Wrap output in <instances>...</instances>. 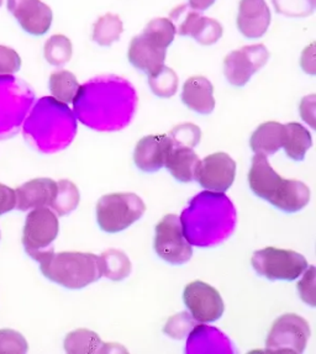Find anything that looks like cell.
<instances>
[{"label": "cell", "mask_w": 316, "mask_h": 354, "mask_svg": "<svg viewBox=\"0 0 316 354\" xmlns=\"http://www.w3.org/2000/svg\"><path fill=\"white\" fill-rule=\"evenodd\" d=\"M248 184L253 194L284 212H300L310 201L309 187L300 180L283 179L272 168L265 154L253 156Z\"/></svg>", "instance_id": "obj_1"}, {"label": "cell", "mask_w": 316, "mask_h": 354, "mask_svg": "<svg viewBox=\"0 0 316 354\" xmlns=\"http://www.w3.org/2000/svg\"><path fill=\"white\" fill-rule=\"evenodd\" d=\"M220 193H201L190 201L189 207L184 210L180 217L185 239L190 245L207 246L224 239L225 234L234 226L235 214H226L219 217V214L234 209L229 199L221 207L216 206Z\"/></svg>", "instance_id": "obj_2"}, {"label": "cell", "mask_w": 316, "mask_h": 354, "mask_svg": "<svg viewBox=\"0 0 316 354\" xmlns=\"http://www.w3.org/2000/svg\"><path fill=\"white\" fill-rule=\"evenodd\" d=\"M32 259L40 263L47 279L67 289H83L102 278L99 256L86 252H59L53 248L37 252Z\"/></svg>", "instance_id": "obj_3"}, {"label": "cell", "mask_w": 316, "mask_h": 354, "mask_svg": "<svg viewBox=\"0 0 316 354\" xmlns=\"http://www.w3.org/2000/svg\"><path fill=\"white\" fill-rule=\"evenodd\" d=\"M146 212V204L135 193H111L97 203L99 227L108 234H118L140 220Z\"/></svg>", "instance_id": "obj_4"}, {"label": "cell", "mask_w": 316, "mask_h": 354, "mask_svg": "<svg viewBox=\"0 0 316 354\" xmlns=\"http://www.w3.org/2000/svg\"><path fill=\"white\" fill-rule=\"evenodd\" d=\"M251 263L256 273L270 280L292 281L309 267L306 258L298 252L277 247H266L252 254Z\"/></svg>", "instance_id": "obj_5"}, {"label": "cell", "mask_w": 316, "mask_h": 354, "mask_svg": "<svg viewBox=\"0 0 316 354\" xmlns=\"http://www.w3.org/2000/svg\"><path fill=\"white\" fill-rule=\"evenodd\" d=\"M311 331L309 322L297 314H284L270 327L266 339L268 353L300 354L304 352Z\"/></svg>", "instance_id": "obj_6"}, {"label": "cell", "mask_w": 316, "mask_h": 354, "mask_svg": "<svg viewBox=\"0 0 316 354\" xmlns=\"http://www.w3.org/2000/svg\"><path fill=\"white\" fill-rule=\"evenodd\" d=\"M155 251L169 264L179 266L189 262L193 247L184 236L178 215L168 214L156 225Z\"/></svg>", "instance_id": "obj_7"}, {"label": "cell", "mask_w": 316, "mask_h": 354, "mask_svg": "<svg viewBox=\"0 0 316 354\" xmlns=\"http://www.w3.org/2000/svg\"><path fill=\"white\" fill-rule=\"evenodd\" d=\"M59 231L58 217L48 207H36L30 212L23 231V245L25 251L32 257L37 252L51 248Z\"/></svg>", "instance_id": "obj_8"}, {"label": "cell", "mask_w": 316, "mask_h": 354, "mask_svg": "<svg viewBox=\"0 0 316 354\" xmlns=\"http://www.w3.org/2000/svg\"><path fill=\"white\" fill-rule=\"evenodd\" d=\"M270 52L262 44L242 47L225 57L224 75L231 86H246L251 77L268 62Z\"/></svg>", "instance_id": "obj_9"}, {"label": "cell", "mask_w": 316, "mask_h": 354, "mask_svg": "<svg viewBox=\"0 0 316 354\" xmlns=\"http://www.w3.org/2000/svg\"><path fill=\"white\" fill-rule=\"evenodd\" d=\"M183 300L196 322H214L224 314L225 304L220 292L201 280H194L184 288Z\"/></svg>", "instance_id": "obj_10"}, {"label": "cell", "mask_w": 316, "mask_h": 354, "mask_svg": "<svg viewBox=\"0 0 316 354\" xmlns=\"http://www.w3.org/2000/svg\"><path fill=\"white\" fill-rule=\"evenodd\" d=\"M235 176L236 162L230 154L216 152L199 162L194 179L207 192L224 194L231 188Z\"/></svg>", "instance_id": "obj_11"}, {"label": "cell", "mask_w": 316, "mask_h": 354, "mask_svg": "<svg viewBox=\"0 0 316 354\" xmlns=\"http://www.w3.org/2000/svg\"><path fill=\"white\" fill-rule=\"evenodd\" d=\"M6 6L28 34L42 36L51 28V8L41 0H6Z\"/></svg>", "instance_id": "obj_12"}, {"label": "cell", "mask_w": 316, "mask_h": 354, "mask_svg": "<svg viewBox=\"0 0 316 354\" xmlns=\"http://www.w3.org/2000/svg\"><path fill=\"white\" fill-rule=\"evenodd\" d=\"M173 142L168 135H150L141 138L135 147L133 162L141 171H158L166 165Z\"/></svg>", "instance_id": "obj_13"}, {"label": "cell", "mask_w": 316, "mask_h": 354, "mask_svg": "<svg viewBox=\"0 0 316 354\" xmlns=\"http://www.w3.org/2000/svg\"><path fill=\"white\" fill-rule=\"evenodd\" d=\"M270 10L266 0H241L239 6L237 28L245 37L254 40L267 32Z\"/></svg>", "instance_id": "obj_14"}, {"label": "cell", "mask_w": 316, "mask_h": 354, "mask_svg": "<svg viewBox=\"0 0 316 354\" xmlns=\"http://www.w3.org/2000/svg\"><path fill=\"white\" fill-rule=\"evenodd\" d=\"M167 48L157 45L144 34L135 36L127 52L129 61L135 68L151 75L165 66Z\"/></svg>", "instance_id": "obj_15"}, {"label": "cell", "mask_w": 316, "mask_h": 354, "mask_svg": "<svg viewBox=\"0 0 316 354\" xmlns=\"http://www.w3.org/2000/svg\"><path fill=\"white\" fill-rule=\"evenodd\" d=\"M17 207L26 212L36 207L51 206L57 193V182L50 178H35L15 190Z\"/></svg>", "instance_id": "obj_16"}, {"label": "cell", "mask_w": 316, "mask_h": 354, "mask_svg": "<svg viewBox=\"0 0 316 354\" xmlns=\"http://www.w3.org/2000/svg\"><path fill=\"white\" fill-rule=\"evenodd\" d=\"M182 100L188 109L198 114L207 115L213 113L215 99L212 82L203 75L190 77L184 83Z\"/></svg>", "instance_id": "obj_17"}, {"label": "cell", "mask_w": 316, "mask_h": 354, "mask_svg": "<svg viewBox=\"0 0 316 354\" xmlns=\"http://www.w3.org/2000/svg\"><path fill=\"white\" fill-rule=\"evenodd\" d=\"M199 157L194 149L184 146H174L167 157V169L171 171L173 177L182 183H189L194 180L196 167L199 165Z\"/></svg>", "instance_id": "obj_18"}, {"label": "cell", "mask_w": 316, "mask_h": 354, "mask_svg": "<svg viewBox=\"0 0 316 354\" xmlns=\"http://www.w3.org/2000/svg\"><path fill=\"white\" fill-rule=\"evenodd\" d=\"M284 125L276 121L263 122L254 130L250 146L254 153L273 154L282 149Z\"/></svg>", "instance_id": "obj_19"}, {"label": "cell", "mask_w": 316, "mask_h": 354, "mask_svg": "<svg viewBox=\"0 0 316 354\" xmlns=\"http://www.w3.org/2000/svg\"><path fill=\"white\" fill-rule=\"evenodd\" d=\"M313 146L310 132L299 122H289L283 129V149L293 160H304L305 154Z\"/></svg>", "instance_id": "obj_20"}, {"label": "cell", "mask_w": 316, "mask_h": 354, "mask_svg": "<svg viewBox=\"0 0 316 354\" xmlns=\"http://www.w3.org/2000/svg\"><path fill=\"white\" fill-rule=\"evenodd\" d=\"M207 17H201L199 12L192 9L189 6H178L169 15V20L174 25L176 34L190 36L194 40L201 34L203 26L207 23Z\"/></svg>", "instance_id": "obj_21"}, {"label": "cell", "mask_w": 316, "mask_h": 354, "mask_svg": "<svg viewBox=\"0 0 316 354\" xmlns=\"http://www.w3.org/2000/svg\"><path fill=\"white\" fill-rule=\"evenodd\" d=\"M102 277L114 281H120L131 273V262L122 251L110 248L99 256Z\"/></svg>", "instance_id": "obj_22"}, {"label": "cell", "mask_w": 316, "mask_h": 354, "mask_svg": "<svg viewBox=\"0 0 316 354\" xmlns=\"http://www.w3.org/2000/svg\"><path fill=\"white\" fill-rule=\"evenodd\" d=\"M64 344L66 352L71 354L102 353V347L105 346L95 332L86 328L69 332Z\"/></svg>", "instance_id": "obj_23"}, {"label": "cell", "mask_w": 316, "mask_h": 354, "mask_svg": "<svg viewBox=\"0 0 316 354\" xmlns=\"http://www.w3.org/2000/svg\"><path fill=\"white\" fill-rule=\"evenodd\" d=\"M80 83L75 75L69 71H56L50 75V91L52 97L59 103H73L77 94L80 92Z\"/></svg>", "instance_id": "obj_24"}, {"label": "cell", "mask_w": 316, "mask_h": 354, "mask_svg": "<svg viewBox=\"0 0 316 354\" xmlns=\"http://www.w3.org/2000/svg\"><path fill=\"white\" fill-rule=\"evenodd\" d=\"M124 31V25L120 17L115 14H105L99 17L98 21L93 28V40L100 46H111L115 41L120 39Z\"/></svg>", "instance_id": "obj_25"}, {"label": "cell", "mask_w": 316, "mask_h": 354, "mask_svg": "<svg viewBox=\"0 0 316 354\" xmlns=\"http://www.w3.org/2000/svg\"><path fill=\"white\" fill-rule=\"evenodd\" d=\"M81 201L80 190L71 180L62 179L57 182V193L53 199L51 207L59 216H64L75 210Z\"/></svg>", "instance_id": "obj_26"}, {"label": "cell", "mask_w": 316, "mask_h": 354, "mask_svg": "<svg viewBox=\"0 0 316 354\" xmlns=\"http://www.w3.org/2000/svg\"><path fill=\"white\" fill-rule=\"evenodd\" d=\"M178 75L169 67L163 66L154 75H149L151 91L158 97H171L178 89Z\"/></svg>", "instance_id": "obj_27"}, {"label": "cell", "mask_w": 316, "mask_h": 354, "mask_svg": "<svg viewBox=\"0 0 316 354\" xmlns=\"http://www.w3.org/2000/svg\"><path fill=\"white\" fill-rule=\"evenodd\" d=\"M44 55L52 66H64L72 57V44L64 35H53L45 44Z\"/></svg>", "instance_id": "obj_28"}, {"label": "cell", "mask_w": 316, "mask_h": 354, "mask_svg": "<svg viewBox=\"0 0 316 354\" xmlns=\"http://www.w3.org/2000/svg\"><path fill=\"white\" fill-rule=\"evenodd\" d=\"M145 36H147L150 40L156 42L157 45L167 48L172 44L176 36V29L172 21L167 17H157L151 20L150 23L146 25L144 32Z\"/></svg>", "instance_id": "obj_29"}, {"label": "cell", "mask_w": 316, "mask_h": 354, "mask_svg": "<svg viewBox=\"0 0 316 354\" xmlns=\"http://www.w3.org/2000/svg\"><path fill=\"white\" fill-rule=\"evenodd\" d=\"M277 12L286 17H304L315 9V0H272Z\"/></svg>", "instance_id": "obj_30"}, {"label": "cell", "mask_w": 316, "mask_h": 354, "mask_svg": "<svg viewBox=\"0 0 316 354\" xmlns=\"http://www.w3.org/2000/svg\"><path fill=\"white\" fill-rule=\"evenodd\" d=\"M28 348V341L20 332L12 328L0 330V354H24Z\"/></svg>", "instance_id": "obj_31"}, {"label": "cell", "mask_w": 316, "mask_h": 354, "mask_svg": "<svg viewBox=\"0 0 316 354\" xmlns=\"http://www.w3.org/2000/svg\"><path fill=\"white\" fill-rule=\"evenodd\" d=\"M169 138L172 140L174 146H184V147H196L201 142V129L194 124H180L173 129Z\"/></svg>", "instance_id": "obj_32"}, {"label": "cell", "mask_w": 316, "mask_h": 354, "mask_svg": "<svg viewBox=\"0 0 316 354\" xmlns=\"http://www.w3.org/2000/svg\"><path fill=\"white\" fill-rule=\"evenodd\" d=\"M196 321L192 317V315L180 313V314L174 315L168 320L163 331L172 338L182 339L187 336V333H190L193 328H196Z\"/></svg>", "instance_id": "obj_33"}, {"label": "cell", "mask_w": 316, "mask_h": 354, "mask_svg": "<svg viewBox=\"0 0 316 354\" xmlns=\"http://www.w3.org/2000/svg\"><path fill=\"white\" fill-rule=\"evenodd\" d=\"M315 277V267L310 266V267L305 269L304 275L297 286L301 300L305 304L310 305L311 308H315L316 306Z\"/></svg>", "instance_id": "obj_34"}, {"label": "cell", "mask_w": 316, "mask_h": 354, "mask_svg": "<svg viewBox=\"0 0 316 354\" xmlns=\"http://www.w3.org/2000/svg\"><path fill=\"white\" fill-rule=\"evenodd\" d=\"M21 67V58L12 47L0 45V75L17 73Z\"/></svg>", "instance_id": "obj_35"}, {"label": "cell", "mask_w": 316, "mask_h": 354, "mask_svg": "<svg viewBox=\"0 0 316 354\" xmlns=\"http://www.w3.org/2000/svg\"><path fill=\"white\" fill-rule=\"evenodd\" d=\"M17 207V193L6 184L0 183V215L12 212Z\"/></svg>", "instance_id": "obj_36"}, {"label": "cell", "mask_w": 316, "mask_h": 354, "mask_svg": "<svg viewBox=\"0 0 316 354\" xmlns=\"http://www.w3.org/2000/svg\"><path fill=\"white\" fill-rule=\"evenodd\" d=\"M316 95L311 94L308 97H303L300 103V115L303 120L306 121L313 129H316L315 125V103Z\"/></svg>", "instance_id": "obj_37"}, {"label": "cell", "mask_w": 316, "mask_h": 354, "mask_svg": "<svg viewBox=\"0 0 316 354\" xmlns=\"http://www.w3.org/2000/svg\"><path fill=\"white\" fill-rule=\"evenodd\" d=\"M315 56H314V44H311L310 46L305 48L303 52V57H301V67L306 73L309 75H315Z\"/></svg>", "instance_id": "obj_38"}, {"label": "cell", "mask_w": 316, "mask_h": 354, "mask_svg": "<svg viewBox=\"0 0 316 354\" xmlns=\"http://www.w3.org/2000/svg\"><path fill=\"white\" fill-rule=\"evenodd\" d=\"M215 0H189V6L196 12H204L213 6Z\"/></svg>", "instance_id": "obj_39"}, {"label": "cell", "mask_w": 316, "mask_h": 354, "mask_svg": "<svg viewBox=\"0 0 316 354\" xmlns=\"http://www.w3.org/2000/svg\"><path fill=\"white\" fill-rule=\"evenodd\" d=\"M3 1H4V0H0V6H3Z\"/></svg>", "instance_id": "obj_40"}]
</instances>
